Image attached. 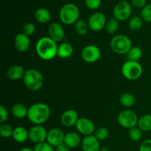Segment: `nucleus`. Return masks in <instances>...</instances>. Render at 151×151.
I'll return each mask as SVG.
<instances>
[{"label": "nucleus", "mask_w": 151, "mask_h": 151, "mask_svg": "<svg viewBox=\"0 0 151 151\" xmlns=\"http://www.w3.org/2000/svg\"><path fill=\"white\" fill-rule=\"evenodd\" d=\"M138 128L142 131H151V115L146 114L139 118L138 120Z\"/></svg>", "instance_id": "24"}, {"label": "nucleus", "mask_w": 151, "mask_h": 151, "mask_svg": "<svg viewBox=\"0 0 151 151\" xmlns=\"http://www.w3.org/2000/svg\"><path fill=\"white\" fill-rule=\"evenodd\" d=\"M78 114L75 110L69 109L62 114L60 121L62 125L66 127H71L76 125L78 120Z\"/></svg>", "instance_id": "16"}, {"label": "nucleus", "mask_w": 151, "mask_h": 151, "mask_svg": "<svg viewBox=\"0 0 151 151\" xmlns=\"http://www.w3.org/2000/svg\"><path fill=\"white\" fill-rule=\"evenodd\" d=\"M138 117L135 112L130 110L122 111L118 116V122L122 127L126 128H132L138 124Z\"/></svg>", "instance_id": "7"}, {"label": "nucleus", "mask_w": 151, "mask_h": 151, "mask_svg": "<svg viewBox=\"0 0 151 151\" xmlns=\"http://www.w3.org/2000/svg\"><path fill=\"white\" fill-rule=\"evenodd\" d=\"M142 55V50L139 47H133L127 53L128 60L138 61Z\"/></svg>", "instance_id": "26"}, {"label": "nucleus", "mask_w": 151, "mask_h": 151, "mask_svg": "<svg viewBox=\"0 0 151 151\" xmlns=\"http://www.w3.org/2000/svg\"><path fill=\"white\" fill-rule=\"evenodd\" d=\"M114 16L118 21H125L131 14V5L128 1H120L114 8Z\"/></svg>", "instance_id": "8"}, {"label": "nucleus", "mask_w": 151, "mask_h": 151, "mask_svg": "<svg viewBox=\"0 0 151 151\" xmlns=\"http://www.w3.org/2000/svg\"><path fill=\"white\" fill-rule=\"evenodd\" d=\"M47 134L45 128L41 125H35L29 130V139L35 144L45 142L47 141Z\"/></svg>", "instance_id": "9"}, {"label": "nucleus", "mask_w": 151, "mask_h": 151, "mask_svg": "<svg viewBox=\"0 0 151 151\" xmlns=\"http://www.w3.org/2000/svg\"><path fill=\"white\" fill-rule=\"evenodd\" d=\"M147 0H131V3L136 7L143 8L146 5Z\"/></svg>", "instance_id": "39"}, {"label": "nucleus", "mask_w": 151, "mask_h": 151, "mask_svg": "<svg viewBox=\"0 0 151 151\" xmlns=\"http://www.w3.org/2000/svg\"><path fill=\"white\" fill-rule=\"evenodd\" d=\"M35 18L38 22L41 24H46L51 19V13L47 9L41 7L35 10Z\"/></svg>", "instance_id": "21"}, {"label": "nucleus", "mask_w": 151, "mask_h": 151, "mask_svg": "<svg viewBox=\"0 0 151 151\" xmlns=\"http://www.w3.org/2000/svg\"><path fill=\"white\" fill-rule=\"evenodd\" d=\"M106 22V16L101 12H96L88 19V27L94 32H99L104 29Z\"/></svg>", "instance_id": "10"}, {"label": "nucleus", "mask_w": 151, "mask_h": 151, "mask_svg": "<svg viewBox=\"0 0 151 151\" xmlns=\"http://www.w3.org/2000/svg\"><path fill=\"white\" fill-rule=\"evenodd\" d=\"M13 138L19 143H24L29 139V131L22 126L16 127L13 129Z\"/></svg>", "instance_id": "18"}, {"label": "nucleus", "mask_w": 151, "mask_h": 151, "mask_svg": "<svg viewBox=\"0 0 151 151\" xmlns=\"http://www.w3.org/2000/svg\"><path fill=\"white\" fill-rule=\"evenodd\" d=\"M12 113L16 118L23 119L25 116H27L28 109L23 104L17 103L12 108Z\"/></svg>", "instance_id": "23"}, {"label": "nucleus", "mask_w": 151, "mask_h": 151, "mask_svg": "<svg viewBox=\"0 0 151 151\" xmlns=\"http://www.w3.org/2000/svg\"><path fill=\"white\" fill-rule=\"evenodd\" d=\"M25 74L24 69L19 65H13L11 66L7 72V75L10 80L16 81L23 78Z\"/></svg>", "instance_id": "19"}, {"label": "nucleus", "mask_w": 151, "mask_h": 151, "mask_svg": "<svg viewBox=\"0 0 151 151\" xmlns=\"http://www.w3.org/2000/svg\"><path fill=\"white\" fill-rule=\"evenodd\" d=\"M13 129L7 124H2L0 126V134L4 138H8L13 136Z\"/></svg>", "instance_id": "32"}, {"label": "nucleus", "mask_w": 151, "mask_h": 151, "mask_svg": "<svg viewBox=\"0 0 151 151\" xmlns=\"http://www.w3.org/2000/svg\"><path fill=\"white\" fill-rule=\"evenodd\" d=\"M129 137L132 141L134 142H138L139 141L142 139V131L139 128H137V127H134V128H132L130 129L129 133Z\"/></svg>", "instance_id": "30"}, {"label": "nucleus", "mask_w": 151, "mask_h": 151, "mask_svg": "<svg viewBox=\"0 0 151 151\" xmlns=\"http://www.w3.org/2000/svg\"><path fill=\"white\" fill-rule=\"evenodd\" d=\"M56 151H70V147H68L64 142L56 147Z\"/></svg>", "instance_id": "40"}, {"label": "nucleus", "mask_w": 151, "mask_h": 151, "mask_svg": "<svg viewBox=\"0 0 151 151\" xmlns=\"http://www.w3.org/2000/svg\"><path fill=\"white\" fill-rule=\"evenodd\" d=\"M101 51L95 45H88L83 49L81 57L87 63H94L100 59Z\"/></svg>", "instance_id": "11"}, {"label": "nucleus", "mask_w": 151, "mask_h": 151, "mask_svg": "<svg viewBox=\"0 0 151 151\" xmlns=\"http://www.w3.org/2000/svg\"><path fill=\"white\" fill-rule=\"evenodd\" d=\"M139 151H151V139L145 140L140 145Z\"/></svg>", "instance_id": "38"}, {"label": "nucleus", "mask_w": 151, "mask_h": 151, "mask_svg": "<svg viewBox=\"0 0 151 151\" xmlns=\"http://www.w3.org/2000/svg\"><path fill=\"white\" fill-rule=\"evenodd\" d=\"M143 69L138 61L128 60L123 63L122 66V73L125 78L134 81L141 77Z\"/></svg>", "instance_id": "6"}, {"label": "nucleus", "mask_w": 151, "mask_h": 151, "mask_svg": "<svg viewBox=\"0 0 151 151\" xmlns=\"http://www.w3.org/2000/svg\"><path fill=\"white\" fill-rule=\"evenodd\" d=\"M118 27H119V21L114 18V19H109L106 22L105 29H106V31L108 33L113 34L117 30Z\"/></svg>", "instance_id": "28"}, {"label": "nucleus", "mask_w": 151, "mask_h": 151, "mask_svg": "<svg viewBox=\"0 0 151 151\" xmlns=\"http://www.w3.org/2000/svg\"><path fill=\"white\" fill-rule=\"evenodd\" d=\"M100 151H109V149H108L107 147H102V148H100Z\"/></svg>", "instance_id": "42"}, {"label": "nucleus", "mask_w": 151, "mask_h": 151, "mask_svg": "<svg viewBox=\"0 0 151 151\" xmlns=\"http://www.w3.org/2000/svg\"><path fill=\"white\" fill-rule=\"evenodd\" d=\"M19 151H34L33 149H31L29 147H23V148L21 149Z\"/></svg>", "instance_id": "41"}, {"label": "nucleus", "mask_w": 151, "mask_h": 151, "mask_svg": "<svg viewBox=\"0 0 151 151\" xmlns=\"http://www.w3.org/2000/svg\"><path fill=\"white\" fill-rule=\"evenodd\" d=\"M8 119V111L3 106H0V122L4 123Z\"/></svg>", "instance_id": "37"}, {"label": "nucleus", "mask_w": 151, "mask_h": 151, "mask_svg": "<svg viewBox=\"0 0 151 151\" xmlns=\"http://www.w3.org/2000/svg\"><path fill=\"white\" fill-rule=\"evenodd\" d=\"M141 18L142 20L146 22H151V3L150 4H146L140 13Z\"/></svg>", "instance_id": "31"}, {"label": "nucleus", "mask_w": 151, "mask_h": 151, "mask_svg": "<svg viewBox=\"0 0 151 151\" xmlns=\"http://www.w3.org/2000/svg\"><path fill=\"white\" fill-rule=\"evenodd\" d=\"M109 131L105 127H101L99 128L95 132V137L99 140V141H103L109 137Z\"/></svg>", "instance_id": "33"}, {"label": "nucleus", "mask_w": 151, "mask_h": 151, "mask_svg": "<svg viewBox=\"0 0 151 151\" xmlns=\"http://www.w3.org/2000/svg\"><path fill=\"white\" fill-rule=\"evenodd\" d=\"M14 45L16 50L20 52H24L27 51L30 45L29 36L24 33L18 34L15 38Z\"/></svg>", "instance_id": "17"}, {"label": "nucleus", "mask_w": 151, "mask_h": 151, "mask_svg": "<svg viewBox=\"0 0 151 151\" xmlns=\"http://www.w3.org/2000/svg\"><path fill=\"white\" fill-rule=\"evenodd\" d=\"M110 47L116 54H127L132 47V42L126 35H118L112 38L110 43Z\"/></svg>", "instance_id": "5"}, {"label": "nucleus", "mask_w": 151, "mask_h": 151, "mask_svg": "<svg viewBox=\"0 0 151 151\" xmlns=\"http://www.w3.org/2000/svg\"><path fill=\"white\" fill-rule=\"evenodd\" d=\"M75 32L79 35H85L88 32V24L83 20H78L75 24Z\"/></svg>", "instance_id": "29"}, {"label": "nucleus", "mask_w": 151, "mask_h": 151, "mask_svg": "<svg viewBox=\"0 0 151 151\" xmlns=\"http://www.w3.org/2000/svg\"><path fill=\"white\" fill-rule=\"evenodd\" d=\"M80 16L79 9L73 3H67L60 8L59 17L63 24H73L78 21Z\"/></svg>", "instance_id": "3"}, {"label": "nucleus", "mask_w": 151, "mask_h": 151, "mask_svg": "<svg viewBox=\"0 0 151 151\" xmlns=\"http://www.w3.org/2000/svg\"><path fill=\"white\" fill-rule=\"evenodd\" d=\"M76 128L81 134L83 135L90 136L94 132V123L86 118H79L76 123Z\"/></svg>", "instance_id": "13"}, {"label": "nucleus", "mask_w": 151, "mask_h": 151, "mask_svg": "<svg viewBox=\"0 0 151 151\" xmlns=\"http://www.w3.org/2000/svg\"><path fill=\"white\" fill-rule=\"evenodd\" d=\"M81 142L80 136L75 132H69L65 134L64 143L70 148H75L78 147Z\"/></svg>", "instance_id": "20"}, {"label": "nucleus", "mask_w": 151, "mask_h": 151, "mask_svg": "<svg viewBox=\"0 0 151 151\" xmlns=\"http://www.w3.org/2000/svg\"><path fill=\"white\" fill-rule=\"evenodd\" d=\"M143 24V20L141 18V16H134V17L131 18L129 21V23H128V26L131 30L134 31H138L142 27Z\"/></svg>", "instance_id": "27"}, {"label": "nucleus", "mask_w": 151, "mask_h": 151, "mask_svg": "<svg viewBox=\"0 0 151 151\" xmlns=\"http://www.w3.org/2000/svg\"><path fill=\"white\" fill-rule=\"evenodd\" d=\"M120 103L122 106L126 108H131L135 104V97L131 93H125L120 97Z\"/></svg>", "instance_id": "25"}, {"label": "nucleus", "mask_w": 151, "mask_h": 151, "mask_svg": "<svg viewBox=\"0 0 151 151\" xmlns=\"http://www.w3.org/2000/svg\"><path fill=\"white\" fill-rule=\"evenodd\" d=\"M35 31V27L32 23H27L23 27V33L27 36L33 35Z\"/></svg>", "instance_id": "35"}, {"label": "nucleus", "mask_w": 151, "mask_h": 151, "mask_svg": "<svg viewBox=\"0 0 151 151\" xmlns=\"http://www.w3.org/2000/svg\"><path fill=\"white\" fill-rule=\"evenodd\" d=\"M35 50L40 58L50 60L57 55L58 46L55 41L50 37H43L37 42Z\"/></svg>", "instance_id": "1"}, {"label": "nucleus", "mask_w": 151, "mask_h": 151, "mask_svg": "<svg viewBox=\"0 0 151 151\" xmlns=\"http://www.w3.org/2000/svg\"><path fill=\"white\" fill-rule=\"evenodd\" d=\"M65 134L59 128H52L47 134V142L52 147H58L64 142Z\"/></svg>", "instance_id": "12"}, {"label": "nucleus", "mask_w": 151, "mask_h": 151, "mask_svg": "<svg viewBox=\"0 0 151 151\" xmlns=\"http://www.w3.org/2000/svg\"><path fill=\"white\" fill-rule=\"evenodd\" d=\"M33 150L34 151H55L52 146H51L46 142L40 143V144H37L33 148Z\"/></svg>", "instance_id": "34"}, {"label": "nucleus", "mask_w": 151, "mask_h": 151, "mask_svg": "<svg viewBox=\"0 0 151 151\" xmlns=\"http://www.w3.org/2000/svg\"><path fill=\"white\" fill-rule=\"evenodd\" d=\"M73 52V47L69 43H63L58 47L57 55L60 58H67Z\"/></svg>", "instance_id": "22"}, {"label": "nucleus", "mask_w": 151, "mask_h": 151, "mask_svg": "<svg viewBox=\"0 0 151 151\" xmlns=\"http://www.w3.org/2000/svg\"><path fill=\"white\" fill-rule=\"evenodd\" d=\"M50 116V109L45 103H35L28 109V119L35 125H41L47 121Z\"/></svg>", "instance_id": "2"}, {"label": "nucleus", "mask_w": 151, "mask_h": 151, "mask_svg": "<svg viewBox=\"0 0 151 151\" xmlns=\"http://www.w3.org/2000/svg\"><path fill=\"white\" fill-rule=\"evenodd\" d=\"M85 4L90 10H96L101 4V0H85Z\"/></svg>", "instance_id": "36"}, {"label": "nucleus", "mask_w": 151, "mask_h": 151, "mask_svg": "<svg viewBox=\"0 0 151 151\" xmlns=\"http://www.w3.org/2000/svg\"><path fill=\"white\" fill-rule=\"evenodd\" d=\"M82 148L83 151H100V141L95 137V136H86L83 139Z\"/></svg>", "instance_id": "15"}, {"label": "nucleus", "mask_w": 151, "mask_h": 151, "mask_svg": "<svg viewBox=\"0 0 151 151\" xmlns=\"http://www.w3.org/2000/svg\"><path fill=\"white\" fill-rule=\"evenodd\" d=\"M23 78L24 85L31 91H38L44 84L43 75L35 69H32L26 71Z\"/></svg>", "instance_id": "4"}, {"label": "nucleus", "mask_w": 151, "mask_h": 151, "mask_svg": "<svg viewBox=\"0 0 151 151\" xmlns=\"http://www.w3.org/2000/svg\"><path fill=\"white\" fill-rule=\"evenodd\" d=\"M48 32L50 35V38L55 42L61 41L64 38L65 32L63 27L60 24L58 23V22H54L50 25Z\"/></svg>", "instance_id": "14"}]
</instances>
